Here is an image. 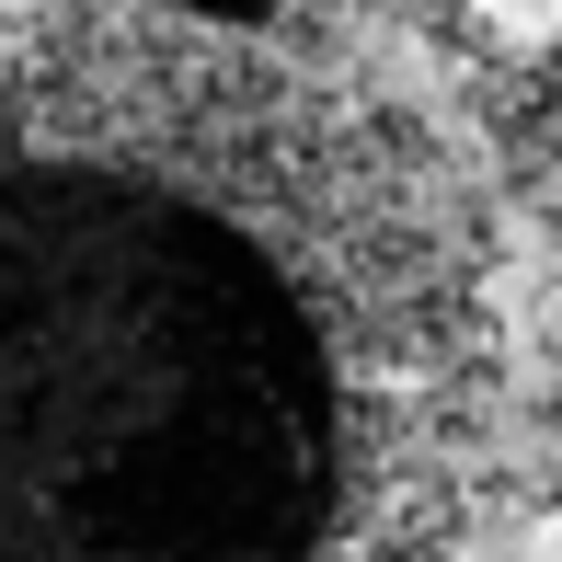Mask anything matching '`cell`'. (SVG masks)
<instances>
[{
	"label": "cell",
	"instance_id": "6da1fadb",
	"mask_svg": "<svg viewBox=\"0 0 562 562\" xmlns=\"http://www.w3.org/2000/svg\"><path fill=\"white\" fill-rule=\"evenodd\" d=\"M494 241L402 104L229 35L0 58V562H448Z\"/></svg>",
	"mask_w": 562,
	"mask_h": 562
}]
</instances>
